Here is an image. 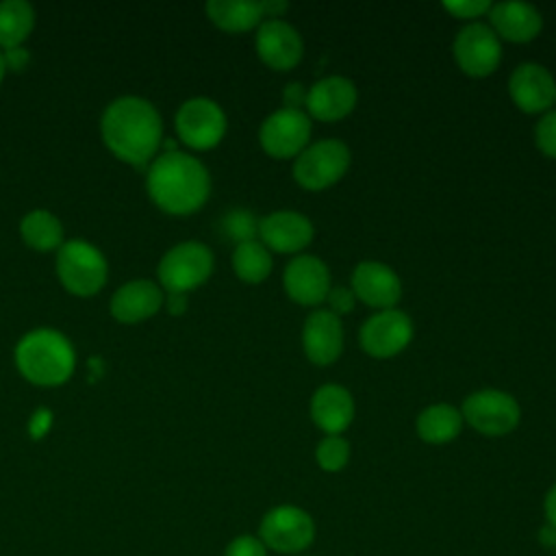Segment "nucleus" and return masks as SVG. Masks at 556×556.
Returning <instances> with one entry per match:
<instances>
[{
  "instance_id": "obj_1",
  "label": "nucleus",
  "mask_w": 556,
  "mask_h": 556,
  "mask_svg": "<svg viewBox=\"0 0 556 556\" xmlns=\"http://www.w3.org/2000/svg\"><path fill=\"white\" fill-rule=\"evenodd\" d=\"M106 148L130 165H146L161 146V115L143 98L124 96L113 100L100 122Z\"/></svg>"
},
{
  "instance_id": "obj_17",
  "label": "nucleus",
  "mask_w": 556,
  "mask_h": 556,
  "mask_svg": "<svg viewBox=\"0 0 556 556\" xmlns=\"http://www.w3.org/2000/svg\"><path fill=\"white\" fill-rule=\"evenodd\" d=\"M556 80L552 72L541 63H521L508 78V96L513 104L530 115L547 113L554 106Z\"/></svg>"
},
{
  "instance_id": "obj_4",
  "label": "nucleus",
  "mask_w": 556,
  "mask_h": 556,
  "mask_svg": "<svg viewBox=\"0 0 556 556\" xmlns=\"http://www.w3.org/2000/svg\"><path fill=\"white\" fill-rule=\"evenodd\" d=\"M352 152L341 139H319L308 143L293 159V178L306 191H324L337 185L350 169Z\"/></svg>"
},
{
  "instance_id": "obj_25",
  "label": "nucleus",
  "mask_w": 556,
  "mask_h": 556,
  "mask_svg": "<svg viewBox=\"0 0 556 556\" xmlns=\"http://www.w3.org/2000/svg\"><path fill=\"white\" fill-rule=\"evenodd\" d=\"M35 24V11L24 0L0 2V48H20L30 35Z\"/></svg>"
},
{
  "instance_id": "obj_13",
  "label": "nucleus",
  "mask_w": 556,
  "mask_h": 556,
  "mask_svg": "<svg viewBox=\"0 0 556 556\" xmlns=\"http://www.w3.org/2000/svg\"><path fill=\"white\" fill-rule=\"evenodd\" d=\"M254 48L258 59L276 72L293 70L304 56L302 35L282 17H265L256 28Z\"/></svg>"
},
{
  "instance_id": "obj_21",
  "label": "nucleus",
  "mask_w": 556,
  "mask_h": 556,
  "mask_svg": "<svg viewBox=\"0 0 556 556\" xmlns=\"http://www.w3.org/2000/svg\"><path fill=\"white\" fill-rule=\"evenodd\" d=\"M354 413L356 404L352 393L337 382L317 387L311 397V419L326 434L345 432L354 421Z\"/></svg>"
},
{
  "instance_id": "obj_40",
  "label": "nucleus",
  "mask_w": 556,
  "mask_h": 556,
  "mask_svg": "<svg viewBox=\"0 0 556 556\" xmlns=\"http://www.w3.org/2000/svg\"><path fill=\"white\" fill-rule=\"evenodd\" d=\"M554 106H556V93H554Z\"/></svg>"
},
{
  "instance_id": "obj_14",
  "label": "nucleus",
  "mask_w": 556,
  "mask_h": 556,
  "mask_svg": "<svg viewBox=\"0 0 556 556\" xmlns=\"http://www.w3.org/2000/svg\"><path fill=\"white\" fill-rule=\"evenodd\" d=\"M330 269L315 254H295L282 271V289L302 306H319L330 291Z\"/></svg>"
},
{
  "instance_id": "obj_19",
  "label": "nucleus",
  "mask_w": 556,
  "mask_h": 556,
  "mask_svg": "<svg viewBox=\"0 0 556 556\" xmlns=\"http://www.w3.org/2000/svg\"><path fill=\"white\" fill-rule=\"evenodd\" d=\"M302 350L313 365H332L343 352V321L328 308L308 313L302 326Z\"/></svg>"
},
{
  "instance_id": "obj_9",
  "label": "nucleus",
  "mask_w": 556,
  "mask_h": 556,
  "mask_svg": "<svg viewBox=\"0 0 556 556\" xmlns=\"http://www.w3.org/2000/svg\"><path fill=\"white\" fill-rule=\"evenodd\" d=\"M311 132L313 122L306 111L282 106L263 119L258 141L271 159H295L311 143Z\"/></svg>"
},
{
  "instance_id": "obj_15",
  "label": "nucleus",
  "mask_w": 556,
  "mask_h": 556,
  "mask_svg": "<svg viewBox=\"0 0 556 556\" xmlns=\"http://www.w3.org/2000/svg\"><path fill=\"white\" fill-rule=\"evenodd\" d=\"M350 289L354 291L356 300L376 311L397 308V302L402 300V280L395 269L382 261H361L352 269Z\"/></svg>"
},
{
  "instance_id": "obj_12",
  "label": "nucleus",
  "mask_w": 556,
  "mask_h": 556,
  "mask_svg": "<svg viewBox=\"0 0 556 556\" xmlns=\"http://www.w3.org/2000/svg\"><path fill=\"white\" fill-rule=\"evenodd\" d=\"M178 137L193 150H211L226 135V115L211 98H189L176 113Z\"/></svg>"
},
{
  "instance_id": "obj_22",
  "label": "nucleus",
  "mask_w": 556,
  "mask_h": 556,
  "mask_svg": "<svg viewBox=\"0 0 556 556\" xmlns=\"http://www.w3.org/2000/svg\"><path fill=\"white\" fill-rule=\"evenodd\" d=\"M163 306V291L152 280H130L111 298V313L117 321L135 324L152 317Z\"/></svg>"
},
{
  "instance_id": "obj_37",
  "label": "nucleus",
  "mask_w": 556,
  "mask_h": 556,
  "mask_svg": "<svg viewBox=\"0 0 556 556\" xmlns=\"http://www.w3.org/2000/svg\"><path fill=\"white\" fill-rule=\"evenodd\" d=\"M543 510H545V519L552 528H556V484L547 491L545 502H543Z\"/></svg>"
},
{
  "instance_id": "obj_32",
  "label": "nucleus",
  "mask_w": 556,
  "mask_h": 556,
  "mask_svg": "<svg viewBox=\"0 0 556 556\" xmlns=\"http://www.w3.org/2000/svg\"><path fill=\"white\" fill-rule=\"evenodd\" d=\"M326 308L330 311V313H334V315H348V313H352L354 311V306H356V295H354V291L350 289V287H330V291H328V295H326Z\"/></svg>"
},
{
  "instance_id": "obj_30",
  "label": "nucleus",
  "mask_w": 556,
  "mask_h": 556,
  "mask_svg": "<svg viewBox=\"0 0 556 556\" xmlns=\"http://www.w3.org/2000/svg\"><path fill=\"white\" fill-rule=\"evenodd\" d=\"M534 143L545 156L556 159V109L543 113L541 119L536 122Z\"/></svg>"
},
{
  "instance_id": "obj_39",
  "label": "nucleus",
  "mask_w": 556,
  "mask_h": 556,
  "mask_svg": "<svg viewBox=\"0 0 556 556\" xmlns=\"http://www.w3.org/2000/svg\"><path fill=\"white\" fill-rule=\"evenodd\" d=\"M4 72H7V65H4V56H2V52H0V80H2Z\"/></svg>"
},
{
  "instance_id": "obj_24",
  "label": "nucleus",
  "mask_w": 556,
  "mask_h": 556,
  "mask_svg": "<svg viewBox=\"0 0 556 556\" xmlns=\"http://www.w3.org/2000/svg\"><path fill=\"white\" fill-rule=\"evenodd\" d=\"M463 415L460 408L447 402H437L426 406L415 421L417 434L421 441L432 445H443L454 441L463 430Z\"/></svg>"
},
{
  "instance_id": "obj_26",
  "label": "nucleus",
  "mask_w": 556,
  "mask_h": 556,
  "mask_svg": "<svg viewBox=\"0 0 556 556\" xmlns=\"http://www.w3.org/2000/svg\"><path fill=\"white\" fill-rule=\"evenodd\" d=\"M271 267H274L271 252L258 239L235 245L232 269L239 280L248 285H258L271 274Z\"/></svg>"
},
{
  "instance_id": "obj_16",
  "label": "nucleus",
  "mask_w": 556,
  "mask_h": 556,
  "mask_svg": "<svg viewBox=\"0 0 556 556\" xmlns=\"http://www.w3.org/2000/svg\"><path fill=\"white\" fill-rule=\"evenodd\" d=\"M315 237L313 222L298 211L280 208L258 219V241L278 254H298Z\"/></svg>"
},
{
  "instance_id": "obj_2",
  "label": "nucleus",
  "mask_w": 556,
  "mask_h": 556,
  "mask_svg": "<svg viewBox=\"0 0 556 556\" xmlns=\"http://www.w3.org/2000/svg\"><path fill=\"white\" fill-rule=\"evenodd\" d=\"M146 185L152 202L172 215L195 213L211 193L208 169L178 150L163 152L150 163Z\"/></svg>"
},
{
  "instance_id": "obj_36",
  "label": "nucleus",
  "mask_w": 556,
  "mask_h": 556,
  "mask_svg": "<svg viewBox=\"0 0 556 556\" xmlns=\"http://www.w3.org/2000/svg\"><path fill=\"white\" fill-rule=\"evenodd\" d=\"M50 421H52V415H50L48 410H37V413L33 415V419H30V437H33V439L43 437L46 430H48V426H50Z\"/></svg>"
},
{
  "instance_id": "obj_34",
  "label": "nucleus",
  "mask_w": 556,
  "mask_h": 556,
  "mask_svg": "<svg viewBox=\"0 0 556 556\" xmlns=\"http://www.w3.org/2000/svg\"><path fill=\"white\" fill-rule=\"evenodd\" d=\"M306 91L308 89L302 83H298V80L285 85V89H282V106L285 109H300V111H304Z\"/></svg>"
},
{
  "instance_id": "obj_29",
  "label": "nucleus",
  "mask_w": 556,
  "mask_h": 556,
  "mask_svg": "<svg viewBox=\"0 0 556 556\" xmlns=\"http://www.w3.org/2000/svg\"><path fill=\"white\" fill-rule=\"evenodd\" d=\"M222 232L237 245L252 241L258 237V217L248 208H232L222 219Z\"/></svg>"
},
{
  "instance_id": "obj_20",
  "label": "nucleus",
  "mask_w": 556,
  "mask_h": 556,
  "mask_svg": "<svg viewBox=\"0 0 556 556\" xmlns=\"http://www.w3.org/2000/svg\"><path fill=\"white\" fill-rule=\"evenodd\" d=\"M489 26L500 39L513 43H528L543 30V15L534 4L519 0L495 2L489 11Z\"/></svg>"
},
{
  "instance_id": "obj_11",
  "label": "nucleus",
  "mask_w": 556,
  "mask_h": 556,
  "mask_svg": "<svg viewBox=\"0 0 556 556\" xmlns=\"http://www.w3.org/2000/svg\"><path fill=\"white\" fill-rule=\"evenodd\" d=\"M413 319L400 308L378 311L365 319L358 332V341L365 354L371 358H391L408 348L413 341Z\"/></svg>"
},
{
  "instance_id": "obj_28",
  "label": "nucleus",
  "mask_w": 556,
  "mask_h": 556,
  "mask_svg": "<svg viewBox=\"0 0 556 556\" xmlns=\"http://www.w3.org/2000/svg\"><path fill=\"white\" fill-rule=\"evenodd\" d=\"M315 460L324 471H341L350 460V443L341 434H326L315 447Z\"/></svg>"
},
{
  "instance_id": "obj_38",
  "label": "nucleus",
  "mask_w": 556,
  "mask_h": 556,
  "mask_svg": "<svg viewBox=\"0 0 556 556\" xmlns=\"http://www.w3.org/2000/svg\"><path fill=\"white\" fill-rule=\"evenodd\" d=\"M167 308L172 315H180L187 308V295L185 293H169L167 295Z\"/></svg>"
},
{
  "instance_id": "obj_7",
  "label": "nucleus",
  "mask_w": 556,
  "mask_h": 556,
  "mask_svg": "<svg viewBox=\"0 0 556 556\" xmlns=\"http://www.w3.org/2000/svg\"><path fill=\"white\" fill-rule=\"evenodd\" d=\"M213 252L200 241H182L165 252L159 263V280L167 293H187L208 280Z\"/></svg>"
},
{
  "instance_id": "obj_8",
  "label": "nucleus",
  "mask_w": 556,
  "mask_h": 556,
  "mask_svg": "<svg viewBox=\"0 0 556 556\" xmlns=\"http://www.w3.org/2000/svg\"><path fill=\"white\" fill-rule=\"evenodd\" d=\"M452 54L463 74L484 78L500 67L502 41L489 24L469 22L456 33Z\"/></svg>"
},
{
  "instance_id": "obj_23",
  "label": "nucleus",
  "mask_w": 556,
  "mask_h": 556,
  "mask_svg": "<svg viewBox=\"0 0 556 556\" xmlns=\"http://www.w3.org/2000/svg\"><path fill=\"white\" fill-rule=\"evenodd\" d=\"M208 20L226 33H248L265 20V2L256 0H211L206 2Z\"/></svg>"
},
{
  "instance_id": "obj_27",
  "label": "nucleus",
  "mask_w": 556,
  "mask_h": 556,
  "mask_svg": "<svg viewBox=\"0 0 556 556\" xmlns=\"http://www.w3.org/2000/svg\"><path fill=\"white\" fill-rule=\"evenodd\" d=\"M20 232H22V239L26 241V245L33 250H39V252H48V250L63 245L61 222L52 213L41 211V208L30 211L22 219Z\"/></svg>"
},
{
  "instance_id": "obj_10",
  "label": "nucleus",
  "mask_w": 556,
  "mask_h": 556,
  "mask_svg": "<svg viewBox=\"0 0 556 556\" xmlns=\"http://www.w3.org/2000/svg\"><path fill=\"white\" fill-rule=\"evenodd\" d=\"M258 534L265 547L280 554H298L313 543L315 523L306 510L282 504L265 513Z\"/></svg>"
},
{
  "instance_id": "obj_33",
  "label": "nucleus",
  "mask_w": 556,
  "mask_h": 556,
  "mask_svg": "<svg viewBox=\"0 0 556 556\" xmlns=\"http://www.w3.org/2000/svg\"><path fill=\"white\" fill-rule=\"evenodd\" d=\"M224 556H267V547L263 545L261 539L241 534L226 545Z\"/></svg>"
},
{
  "instance_id": "obj_31",
  "label": "nucleus",
  "mask_w": 556,
  "mask_h": 556,
  "mask_svg": "<svg viewBox=\"0 0 556 556\" xmlns=\"http://www.w3.org/2000/svg\"><path fill=\"white\" fill-rule=\"evenodd\" d=\"M491 7H493V2H489V0H445L443 2V9L447 13H452L458 20H469V22H476L478 17L489 15Z\"/></svg>"
},
{
  "instance_id": "obj_18",
  "label": "nucleus",
  "mask_w": 556,
  "mask_h": 556,
  "mask_svg": "<svg viewBox=\"0 0 556 556\" xmlns=\"http://www.w3.org/2000/svg\"><path fill=\"white\" fill-rule=\"evenodd\" d=\"M358 102V89L348 76H324L306 91V115L319 122H339L348 117Z\"/></svg>"
},
{
  "instance_id": "obj_6",
  "label": "nucleus",
  "mask_w": 556,
  "mask_h": 556,
  "mask_svg": "<svg viewBox=\"0 0 556 556\" xmlns=\"http://www.w3.org/2000/svg\"><path fill=\"white\" fill-rule=\"evenodd\" d=\"M463 421L484 437H504L521 421L519 402L500 389H480L469 393L460 406Z\"/></svg>"
},
{
  "instance_id": "obj_3",
  "label": "nucleus",
  "mask_w": 556,
  "mask_h": 556,
  "mask_svg": "<svg viewBox=\"0 0 556 556\" xmlns=\"http://www.w3.org/2000/svg\"><path fill=\"white\" fill-rule=\"evenodd\" d=\"M72 343L52 328H37L24 334L15 348V365L22 376L41 387L63 384L74 371Z\"/></svg>"
},
{
  "instance_id": "obj_35",
  "label": "nucleus",
  "mask_w": 556,
  "mask_h": 556,
  "mask_svg": "<svg viewBox=\"0 0 556 556\" xmlns=\"http://www.w3.org/2000/svg\"><path fill=\"white\" fill-rule=\"evenodd\" d=\"M2 56H4L7 70L20 72V70H24L26 63H28V52H26L22 46H20V48H11V50H4Z\"/></svg>"
},
{
  "instance_id": "obj_5",
  "label": "nucleus",
  "mask_w": 556,
  "mask_h": 556,
  "mask_svg": "<svg viewBox=\"0 0 556 556\" xmlns=\"http://www.w3.org/2000/svg\"><path fill=\"white\" fill-rule=\"evenodd\" d=\"M104 254L83 239H70L59 248L56 274L74 295H93L106 282Z\"/></svg>"
}]
</instances>
